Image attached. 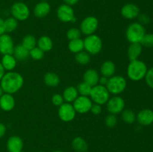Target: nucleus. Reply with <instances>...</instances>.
Masks as SVG:
<instances>
[{"label": "nucleus", "instance_id": "obj_19", "mask_svg": "<svg viewBox=\"0 0 153 152\" xmlns=\"http://www.w3.org/2000/svg\"><path fill=\"white\" fill-rule=\"evenodd\" d=\"M83 78L85 83H87L93 87V86L98 84L99 80H100V75L96 69H90L85 72Z\"/></svg>", "mask_w": 153, "mask_h": 152}, {"label": "nucleus", "instance_id": "obj_31", "mask_svg": "<svg viewBox=\"0 0 153 152\" xmlns=\"http://www.w3.org/2000/svg\"><path fill=\"white\" fill-rule=\"evenodd\" d=\"M76 61L81 65H86L91 61V55L87 52H82L76 54Z\"/></svg>", "mask_w": 153, "mask_h": 152}, {"label": "nucleus", "instance_id": "obj_9", "mask_svg": "<svg viewBox=\"0 0 153 152\" xmlns=\"http://www.w3.org/2000/svg\"><path fill=\"white\" fill-rule=\"evenodd\" d=\"M57 16L60 21L63 22H70L76 21L74 10L72 6L63 4L58 7L57 10Z\"/></svg>", "mask_w": 153, "mask_h": 152}, {"label": "nucleus", "instance_id": "obj_22", "mask_svg": "<svg viewBox=\"0 0 153 152\" xmlns=\"http://www.w3.org/2000/svg\"><path fill=\"white\" fill-rule=\"evenodd\" d=\"M1 63L4 70L12 71L16 66V59L13 55H4L1 58Z\"/></svg>", "mask_w": 153, "mask_h": 152}, {"label": "nucleus", "instance_id": "obj_25", "mask_svg": "<svg viewBox=\"0 0 153 152\" xmlns=\"http://www.w3.org/2000/svg\"><path fill=\"white\" fill-rule=\"evenodd\" d=\"M37 47L41 49L43 52H49L53 47L52 39L47 36H43L37 40Z\"/></svg>", "mask_w": 153, "mask_h": 152}, {"label": "nucleus", "instance_id": "obj_15", "mask_svg": "<svg viewBox=\"0 0 153 152\" xmlns=\"http://www.w3.org/2000/svg\"><path fill=\"white\" fill-rule=\"evenodd\" d=\"M140 125L143 126H149L153 123V110L150 109H143L137 113L136 116Z\"/></svg>", "mask_w": 153, "mask_h": 152}, {"label": "nucleus", "instance_id": "obj_32", "mask_svg": "<svg viewBox=\"0 0 153 152\" xmlns=\"http://www.w3.org/2000/svg\"><path fill=\"white\" fill-rule=\"evenodd\" d=\"M76 89H77L78 92H79L80 95H82V96H89L91 89H92V86H90L87 83H85V81H83L82 83H79Z\"/></svg>", "mask_w": 153, "mask_h": 152}, {"label": "nucleus", "instance_id": "obj_34", "mask_svg": "<svg viewBox=\"0 0 153 152\" xmlns=\"http://www.w3.org/2000/svg\"><path fill=\"white\" fill-rule=\"evenodd\" d=\"M29 55L32 59L35 60V61H40V60L43 59V58L44 57V52L38 47H34V49L29 51Z\"/></svg>", "mask_w": 153, "mask_h": 152}, {"label": "nucleus", "instance_id": "obj_7", "mask_svg": "<svg viewBox=\"0 0 153 152\" xmlns=\"http://www.w3.org/2000/svg\"><path fill=\"white\" fill-rule=\"evenodd\" d=\"M10 12L13 17L19 21L26 20L30 15V10L28 5L22 1L13 3L10 7Z\"/></svg>", "mask_w": 153, "mask_h": 152}, {"label": "nucleus", "instance_id": "obj_38", "mask_svg": "<svg viewBox=\"0 0 153 152\" xmlns=\"http://www.w3.org/2000/svg\"><path fill=\"white\" fill-rule=\"evenodd\" d=\"M145 79H146V82L148 86L153 89V67L147 70Z\"/></svg>", "mask_w": 153, "mask_h": 152}, {"label": "nucleus", "instance_id": "obj_23", "mask_svg": "<svg viewBox=\"0 0 153 152\" xmlns=\"http://www.w3.org/2000/svg\"><path fill=\"white\" fill-rule=\"evenodd\" d=\"M13 55L16 58V61H25L28 58L29 55V51L25 49L22 44L18 45L15 46L14 50H13Z\"/></svg>", "mask_w": 153, "mask_h": 152}, {"label": "nucleus", "instance_id": "obj_24", "mask_svg": "<svg viewBox=\"0 0 153 152\" xmlns=\"http://www.w3.org/2000/svg\"><path fill=\"white\" fill-rule=\"evenodd\" d=\"M62 96L64 98V101H67V103H72L78 98L79 92H78L76 87L70 86L64 89Z\"/></svg>", "mask_w": 153, "mask_h": 152}, {"label": "nucleus", "instance_id": "obj_49", "mask_svg": "<svg viewBox=\"0 0 153 152\" xmlns=\"http://www.w3.org/2000/svg\"><path fill=\"white\" fill-rule=\"evenodd\" d=\"M40 152H44V151H40Z\"/></svg>", "mask_w": 153, "mask_h": 152}, {"label": "nucleus", "instance_id": "obj_5", "mask_svg": "<svg viewBox=\"0 0 153 152\" xmlns=\"http://www.w3.org/2000/svg\"><path fill=\"white\" fill-rule=\"evenodd\" d=\"M126 80L122 75H113L109 77L106 88L110 93L117 95L125 90L126 87Z\"/></svg>", "mask_w": 153, "mask_h": 152}, {"label": "nucleus", "instance_id": "obj_21", "mask_svg": "<svg viewBox=\"0 0 153 152\" xmlns=\"http://www.w3.org/2000/svg\"><path fill=\"white\" fill-rule=\"evenodd\" d=\"M143 48L140 43H131L128 49V57L130 61L137 60L141 55Z\"/></svg>", "mask_w": 153, "mask_h": 152}, {"label": "nucleus", "instance_id": "obj_6", "mask_svg": "<svg viewBox=\"0 0 153 152\" xmlns=\"http://www.w3.org/2000/svg\"><path fill=\"white\" fill-rule=\"evenodd\" d=\"M84 49L90 55H97L102 49V42L98 35L91 34L84 40Z\"/></svg>", "mask_w": 153, "mask_h": 152}, {"label": "nucleus", "instance_id": "obj_17", "mask_svg": "<svg viewBox=\"0 0 153 152\" xmlns=\"http://www.w3.org/2000/svg\"><path fill=\"white\" fill-rule=\"evenodd\" d=\"M15 106V99L11 94L4 93L0 97V108L4 111H10Z\"/></svg>", "mask_w": 153, "mask_h": 152}, {"label": "nucleus", "instance_id": "obj_40", "mask_svg": "<svg viewBox=\"0 0 153 152\" xmlns=\"http://www.w3.org/2000/svg\"><path fill=\"white\" fill-rule=\"evenodd\" d=\"M91 113H94L95 115L100 114L102 113V107L100 104H92V107L91 108Z\"/></svg>", "mask_w": 153, "mask_h": 152}, {"label": "nucleus", "instance_id": "obj_47", "mask_svg": "<svg viewBox=\"0 0 153 152\" xmlns=\"http://www.w3.org/2000/svg\"><path fill=\"white\" fill-rule=\"evenodd\" d=\"M4 93V91L2 90V89H1V86H0V97H1V95H2Z\"/></svg>", "mask_w": 153, "mask_h": 152}, {"label": "nucleus", "instance_id": "obj_35", "mask_svg": "<svg viewBox=\"0 0 153 152\" xmlns=\"http://www.w3.org/2000/svg\"><path fill=\"white\" fill-rule=\"evenodd\" d=\"M140 43L146 48L153 47V34H145Z\"/></svg>", "mask_w": 153, "mask_h": 152}, {"label": "nucleus", "instance_id": "obj_41", "mask_svg": "<svg viewBox=\"0 0 153 152\" xmlns=\"http://www.w3.org/2000/svg\"><path fill=\"white\" fill-rule=\"evenodd\" d=\"M139 20H140V24H147L149 22V18L147 15L141 14L139 15Z\"/></svg>", "mask_w": 153, "mask_h": 152}, {"label": "nucleus", "instance_id": "obj_28", "mask_svg": "<svg viewBox=\"0 0 153 152\" xmlns=\"http://www.w3.org/2000/svg\"><path fill=\"white\" fill-rule=\"evenodd\" d=\"M69 50L71 52L75 54H77L79 52H82L84 49V40L79 38L76 40H70V43L68 44Z\"/></svg>", "mask_w": 153, "mask_h": 152}, {"label": "nucleus", "instance_id": "obj_26", "mask_svg": "<svg viewBox=\"0 0 153 152\" xmlns=\"http://www.w3.org/2000/svg\"><path fill=\"white\" fill-rule=\"evenodd\" d=\"M72 146L73 149L77 152H85L88 148L87 142L82 137H76L72 142Z\"/></svg>", "mask_w": 153, "mask_h": 152}, {"label": "nucleus", "instance_id": "obj_27", "mask_svg": "<svg viewBox=\"0 0 153 152\" xmlns=\"http://www.w3.org/2000/svg\"><path fill=\"white\" fill-rule=\"evenodd\" d=\"M45 84L49 86H56L59 84L60 78L57 74L54 72H47L43 77Z\"/></svg>", "mask_w": 153, "mask_h": 152}, {"label": "nucleus", "instance_id": "obj_46", "mask_svg": "<svg viewBox=\"0 0 153 152\" xmlns=\"http://www.w3.org/2000/svg\"><path fill=\"white\" fill-rule=\"evenodd\" d=\"M4 71H5V70H4V67L2 66L1 62H0V80H1V78H2V77L4 76V75L5 74V73H4Z\"/></svg>", "mask_w": 153, "mask_h": 152}, {"label": "nucleus", "instance_id": "obj_10", "mask_svg": "<svg viewBox=\"0 0 153 152\" xmlns=\"http://www.w3.org/2000/svg\"><path fill=\"white\" fill-rule=\"evenodd\" d=\"M92 101L88 96H78V98L73 101V107L76 113L84 114L91 110L92 107Z\"/></svg>", "mask_w": 153, "mask_h": 152}, {"label": "nucleus", "instance_id": "obj_4", "mask_svg": "<svg viewBox=\"0 0 153 152\" xmlns=\"http://www.w3.org/2000/svg\"><path fill=\"white\" fill-rule=\"evenodd\" d=\"M91 101H94L95 104H106L110 98V92L107 89L105 86L102 85H96L93 86L90 93Z\"/></svg>", "mask_w": 153, "mask_h": 152}, {"label": "nucleus", "instance_id": "obj_36", "mask_svg": "<svg viewBox=\"0 0 153 152\" xmlns=\"http://www.w3.org/2000/svg\"><path fill=\"white\" fill-rule=\"evenodd\" d=\"M82 32L79 29L76 28H72L68 30L67 32V37L70 40H76V39L80 38Z\"/></svg>", "mask_w": 153, "mask_h": 152}, {"label": "nucleus", "instance_id": "obj_11", "mask_svg": "<svg viewBox=\"0 0 153 152\" xmlns=\"http://www.w3.org/2000/svg\"><path fill=\"white\" fill-rule=\"evenodd\" d=\"M76 112L73 105L70 103H64L61 104L58 109V116L63 122H68L73 120L76 117Z\"/></svg>", "mask_w": 153, "mask_h": 152}, {"label": "nucleus", "instance_id": "obj_14", "mask_svg": "<svg viewBox=\"0 0 153 152\" xmlns=\"http://www.w3.org/2000/svg\"><path fill=\"white\" fill-rule=\"evenodd\" d=\"M121 15L126 19H135L140 15V9L136 4L128 3L121 8Z\"/></svg>", "mask_w": 153, "mask_h": 152}, {"label": "nucleus", "instance_id": "obj_45", "mask_svg": "<svg viewBox=\"0 0 153 152\" xmlns=\"http://www.w3.org/2000/svg\"><path fill=\"white\" fill-rule=\"evenodd\" d=\"M79 0H64V3L70 6L75 5V4H76L79 2Z\"/></svg>", "mask_w": 153, "mask_h": 152}, {"label": "nucleus", "instance_id": "obj_44", "mask_svg": "<svg viewBox=\"0 0 153 152\" xmlns=\"http://www.w3.org/2000/svg\"><path fill=\"white\" fill-rule=\"evenodd\" d=\"M108 78L106 77H104V76H102V77H100V80H99V83H100V85H102V86H106L108 83Z\"/></svg>", "mask_w": 153, "mask_h": 152}, {"label": "nucleus", "instance_id": "obj_33", "mask_svg": "<svg viewBox=\"0 0 153 152\" xmlns=\"http://www.w3.org/2000/svg\"><path fill=\"white\" fill-rule=\"evenodd\" d=\"M122 119L126 123L133 124L136 120V115L131 110H125L122 112Z\"/></svg>", "mask_w": 153, "mask_h": 152}, {"label": "nucleus", "instance_id": "obj_39", "mask_svg": "<svg viewBox=\"0 0 153 152\" xmlns=\"http://www.w3.org/2000/svg\"><path fill=\"white\" fill-rule=\"evenodd\" d=\"M64 98L60 94H55L52 98V104L55 106H59L60 107L61 104H64Z\"/></svg>", "mask_w": 153, "mask_h": 152}, {"label": "nucleus", "instance_id": "obj_2", "mask_svg": "<svg viewBox=\"0 0 153 152\" xmlns=\"http://www.w3.org/2000/svg\"><path fill=\"white\" fill-rule=\"evenodd\" d=\"M147 70V66L144 62L138 59L130 61L127 67V75L131 80L138 81L144 78Z\"/></svg>", "mask_w": 153, "mask_h": 152}, {"label": "nucleus", "instance_id": "obj_8", "mask_svg": "<svg viewBox=\"0 0 153 152\" xmlns=\"http://www.w3.org/2000/svg\"><path fill=\"white\" fill-rule=\"evenodd\" d=\"M99 21L95 16H89L83 19L80 25V31L85 35H91L97 30Z\"/></svg>", "mask_w": 153, "mask_h": 152}, {"label": "nucleus", "instance_id": "obj_37", "mask_svg": "<svg viewBox=\"0 0 153 152\" xmlns=\"http://www.w3.org/2000/svg\"><path fill=\"white\" fill-rule=\"evenodd\" d=\"M105 125H107L109 128H112V127H114L117 125V118L116 115L114 114H110L108 116H107L105 119Z\"/></svg>", "mask_w": 153, "mask_h": 152}, {"label": "nucleus", "instance_id": "obj_3", "mask_svg": "<svg viewBox=\"0 0 153 152\" xmlns=\"http://www.w3.org/2000/svg\"><path fill=\"white\" fill-rule=\"evenodd\" d=\"M146 34L144 27L139 22H134L128 25L126 30V38L131 43H140Z\"/></svg>", "mask_w": 153, "mask_h": 152}, {"label": "nucleus", "instance_id": "obj_13", "mask_svg": "<svg viewBox=\"0 0 153 152\" xmlns=\"http://www.w3.org/2000/svg\"><path fill=\"white\" fill-rule=\"evenodd\" d=\"M13 39L9 34H3L0 36V53L4 55H13L14 50Z\"/></svg>", "mask_w": 153, "mask_h": 152}, {"label": "nucleus", "instance_id": "obj_29", "mask_svg": "<svg viewBox=\"0 0 153 152\" xmlns=\"http://www.w3.org/2000/svg\"><path fill=\"white\" fill-rule=\"evenodd\" d=\"M36 43H37V41H36L35 37L33 35H31V34H28V35L25 36L22 41V46L25 49H28V51L31 50L34 47H36Z\"/></svg>", "mask_w": 153, "mask_h": 152}, {"label": "nucleus", "instance_id": "obj_30", "mask_svg": "<svg viewBox=\"0 0 153 152\" xmlns=\"http://www.w3.org/2000/svg\"><path fill=\"white\" fill-rule=\"evenodd\" d=\"M4 28H5V32L10 33L13 32V31L16 29L18 26V22L15 18L8 17L4 20Z\"/></svg>", "mask_w": 153, "mask_h": 152}, {"label": "nucleus", "instance_id": "obj_12", "mask_svg": "<svg viewBox=\"0 0 153 152\" xmlns=\"http://www.w3.org/2000/svg\"><path fill=\"white\" fill-rule=\"evenodd\" d=\"M125 107V101L120 96L115 95L109 98L107 102V109L111 114H118L122 113Z\"/></svg>", "mask_w": 153, "mask_h": 152}, {"label": "nucleus", "instance_id": "obj_42", "mask_svg": "<svg viewBox=\"0 0 153 152\" xmlns=\"http://www.w3.org/2000/svg\"><path fill=\"white\" fill-rule=\"evenodd\" d=\"M6 133V127L3 123L0 122V139L2 138Z\"/></svg>", "mask_w": 153, "mask_h": 152}, {"label": "nucleus", "instance_id": "obj_50", "mask_svg": "<svg viewBox=\"0 0 153 152\" xmlns=\"http://www.w3.org/2000/svg\"><path fill=\"white\" fill-rule=\"evenodd\" d=\"M21 152H22V151H21Z\"/></svg>", "mask_w": 153, "mask_h": 152}, {"label": "nucleus", "instance_id": "obj_1", "mask_svg": "<svg viewBox=\"0 0 153 152\" xmlns=\"http://www.w3.org/2000/svg\"><path fill=\"white\" fill-rule=\"evenodd\" d=\"M22 76L16 72L10 71L5 73L0 80V86L4 93L13 94L19 90L23 86Z\"/></svg>", "mask_w": 153, "mask_h": 152}, {"label": "nucleus", "instance_id": "obj_18", "mask_svg": "<svg viewBox=\"0 0 153 152\" xmlns=\"http://www.w3.org/2000/svg\"><path fill=\"white\" fill-rule=\"evenodd\" d=\"M51 6L46 1H40L37 3L34 8V14L37 18H44L49 13Z\"/></svg>", "mask_w": 153, "mask_h": 152}, {"label": "nucleus", "instance_id": "obj_43", "mask_svg": "<svg viewBox=\"0 0 153 152\" xmlns=\"http://www.w3.org/2000/svg\"><path fill=\"white\" fill-rule=\"evenodd\" d=\"M5 33V28H4V19L0 18V36Z\"/></svg>", "mask_w": 153, "mask_h": 152}, {"label": "nucleus", "instance_id": "obj_48", "mask_svg": "<svg viewBox=\"0 0 153 152\" xmlns=\"http://www.w3.org/2000/svg\"><path fill=\"white\" fill-rule=\"evenodd\" d=\"M53 152H63V151H55Z\"/></svg>", "mask_w": 153, "mask_h": 152}, {"label": "nucleus", "instance_id": "obj_16", "mask_svg": "<svg viewBox=\"0 0 153 152\" xmlns=\"http://www.w3.org/2000/svg\"><path fill=\"white\" fill-rule=\"evenodd\" d=\"M23 148V142L20 137L13 136L7 142V148L9 152H21Z\"/></svg>", "mask_w": 153, "mask_h": 152}, {"label": "nucleus", "instance_id": "obj_20", "mask_svg": "<svg viewBox=\"0 0 153 152\" xmlns=\"http://www.w3.org/2000/svg\"><path fill=\"white\" fill-rule=\"evenodd\" d=\"M115 71H116L115 64L112 61H105L102 64L101 68H100V72H101L102 75L108 77V78L112 77L114 75Z\"/></svg>", "mask_w": 153, "mask_h": 152}]
</instances>
